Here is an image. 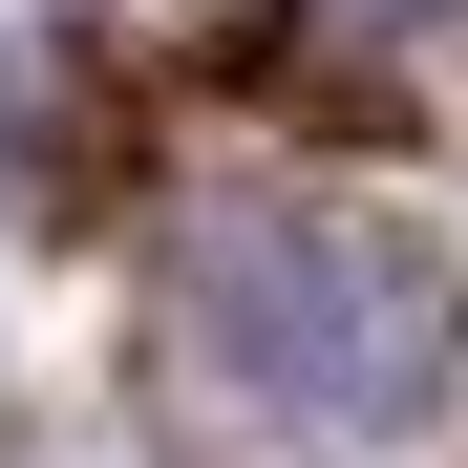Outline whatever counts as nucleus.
Segmentation results:
<instances>
[{
	"instance_id": "f03ea898",
	"label": "nucleus",
	"mask_w": 468,
	"mask_h": 468,
	"mask_svg": "<svg viewBox=\"0 0 468 468\" xmlns=\"http://www.w3.org/2000/svg\"><path fill=\"white\" fill-rule=\"evenodd\" d=\"M320 22H362V43H426V22H468V0H320Z\"/></svg>"
},
{
	"instance_id": "f257e3e1",
	"label": "nucleus",
	"mask_w": 468,
	"mask_h": 468,
	"mask_svg": "<svg viewBox=\"0 0 468 468\" xmlns=\"http://www.w3.org/2000/svg\"><path fill=\"white\" fill-rule=\"evenodd\" d=\"M192 320L256 362L277 405H320V426L383 405V298H362L341 234H298V213H234V234H213V256H192Z\"/></svg>"
}]
</instances>
